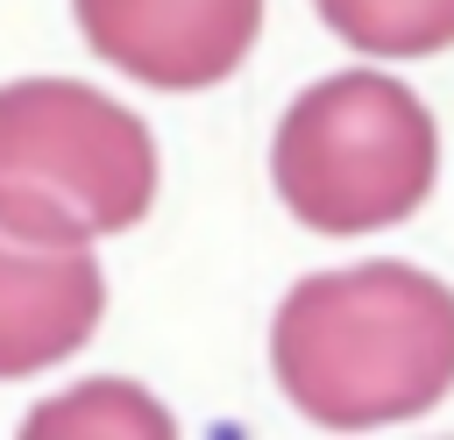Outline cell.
Segmentation results:
<instances>
[{
  "label": "cell",
  "mask_w": 454,
  "mask_h": 440,
  "mask_svg": "<svg viewBox=\"0 0 454 440\" xmlns=\"http://www.w3.org/2000/svg\"><path fill=\"white\" fill-rule=\"evenodd\" d=\"M284 397L333 426H397L454 390V291L411 263L305 277L270 334Z\"/></svg>",
  "instance_id": "cell-1"
},
{
  "label": "cell",
  "mask_w": 454,
  "mask_h": 440,
  "mask_svg": "<svg viewBox=\"0 0 454 440\" xmlns=\"http://www.w3.org/2000/svg\"><path fill=\"white\" fill-rule=\"evenodd\" d=\"M156 142L92 85H0V227L28 241H99L149 213Z\"/></svg>",
  "instance_id": "cell-2"
},
{
  "label": "cell",
  "mask_w": 454,
  "mask_h": 440,
  "mask_svg": "<svg viewBox=\"0 0 454 440\" xmlns=\"http://www.w3.org/2000/svg\"><path fill=\"white\" fill-rule=\"evenodd\" d=\"M270 170L312 234H376L426 206L440 135L411 85L383 71H340L291 99Z\"/></svg>",
  "instance_id": "cell-3"
},
{
  "label": "cell",
  "mask_w": 454,
  "mask_h": 440,
  "mask_svg": "<svg viewBox=\"0 0 454 440\" xmlns=\"http://www.w3.org/2000/svg\"><path fill=\"white\" fill-rule=\"evenodd\" d=\"M85 43L163 92L220 85L262 28V0H71Z\"/></svg>",
  "instance_id": "cell-4"
},
{
  "label": "cell",
  "mask_w": 454,
  "mask_h": 440,
  "mask_svg": "<svg viewBox=\"0 0 454 440\" xmlns=\"http://www.w3.org/2000/svg\"><path fill=\"white\" fill-rule=\"evenodd\" d=\"M99 263L71 241H28L0 227V376L78 355L99 326Z\"/></svg>",
  "instance_id": "cell-5"
},
{
  "label": "cell",
  "mask_w": 454,
  "mask_h": 440,
  "mask_svg": "<svg viewBox=\"0 0 454 440\" xmlns=\"http://www.w3.org/2000/svg\"><path fill=\"white\" fill-rule=\"evenodd\" d=\"M326 28L369 57H433L454 43V0H312Z\"/></svg>",
  "instance_id": "cell-6"
}]
</instances>
